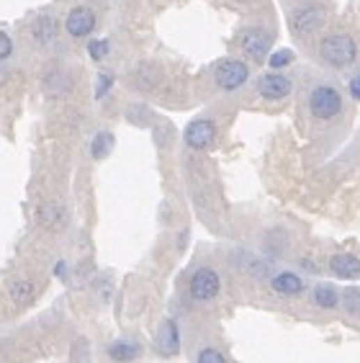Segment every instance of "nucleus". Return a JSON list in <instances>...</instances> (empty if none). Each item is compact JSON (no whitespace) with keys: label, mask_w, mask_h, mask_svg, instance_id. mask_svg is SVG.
Wrapping results in <instances>:
<instances>
[{"label":"nucleus","mask_w":360,"mask_h":363,"mask_svg":"<svg viewBox=\"0 0 360 363\" xmlns=\"http://www.w3.org/2000/svg\"><path fill=\"white\" fill-rule=\"evenodd\" d=\"M319 54H322V59H324L327 65H332V68H347L352 59H355V54H358V47L352 42V36L329 34L319 44Z\"/></svg>","instance_id":"1"},{"label":"nucleus","mask_w":360,"mask_h":363,"mask_svg":"<svg viewBox=\"0 0 360 363\" xmlns=\"http://www.w3.org/2000/svg\"><path fill=\"white\" fill-rule=\"evenodd\" d=\"M309 111L311 116L319 121H329V118L340 116L343 111V95L332 85H317L309 93Z\"/></svg>","instance_id":"2"},{"label":"nucleus","mask_w":360,"mask_h":363,"mask_svg":"<svg viewBox=\"0 0 360 363\" xmlns=\"http://www.w3.org/2000/svg\"><path fill=\"white\" fill-rule=\"evenodd\" d=\"M214 77L221 91H237L250 80V68L242 59H221L214 70Z\"/></svg>","instance_id":"3"},{"label":"nucleus","mask_w":360,"mask_h":363,"mask_svg":"<svg viewBox=\"0 0 360 363\" xmlns=\"http://www.w3.org/2000/svg\"><path fill=\"white\" fill-rule=\"evenodd\" d=\"M219 288H221V279H219L217 270L209 268V265L196 270L191 276V284H188L193 302H211V299H217Z\"/></svg>","instance_id":"4"},{"label":"nucleus","mask_w":360,"mask_h":363,"mask_svg":"<svg viewBox=\"0 0 360 363\" xmlns=\"http://www.w3.org/2000/svg\"><path fill=\"white\" fill-rule=\"evenodd\" d=\"M324 10L319 6H302L291 13V29L296 36H309L324 26Z\"/></svg>","instance_id":"5"},{"label":"nucleus","mask_w":360,"mask_h":363,"mask_svg":"<svg viewBox=\"0 0 360 363\" xmlns=\"http://www.w3.org/2000/svg\"><path fill=\"white\" fill-rule=\"evenodd\" d=\"M183 139L191 150H209L211 144H214V139H217V127H214V121H209V118H196V121H191L185 127Z\"/></svg>","instance_id":"6"},{"label":"nucleus","mask_w":360,"mask_h":363,"mask_svg":"<svg viewBox=\"0 0 360 363\" xmlns=\"http://www.w3.org/2000/svg\"><path fill=\"white\" fill-rule=\"evenodd\" d=\"M65 29H68L70 36L75 39H83V36H91L93 29H95V10L88 8V6H77L68 13L65 18Z\"/></svg>","instance_id":"7"},{"label":"nucleus","mask_w":360,"mask_h":363,"mask_svg":"<svg viewBox=\"0 0 360 363\" xmlns=\"http://www.w3.org/2000/svg\"><path fill=\"white\" fill-rule=\"evenodd\" d=\"M240 44H242V52L247 57L260 62V59H265L270 54V44H273V39H270V34L265 29H247L242 34V42Z\"/></svg>","instance_id":"8"},{"label":"nucleus","mask_w":360,"mask_h":363,"mask_svg":"<svg viewBox=\"0 0 360 363\" xmlns=\"http://www.w3.org/2000/svg\"><path fill=\"white\" fill-rule=\"evenodd\" d=\"M258 91L265 101H283L285 95L291 93V80L285 75H281L278 70H273V72H265V75L260 77Z\"/></svg>","instance_id":"9"},{"label":"nucleus","mask_w":360,"mask_h":363,"mask_svg":"<svg viewBox=\"0 0 360 363\" xmlns=\"http://www.w3.org/2000/svg\"><path fill=\"white\" fill-rule=\"evenodd\" d=\"M155 348L162 355H175L180 350V332H178L175 320H165L159 327L157 338H155Z\"/></svg>","instance_id":"10"},{"label":"nucleus","mask_w":360,"mask_h":363,"mask_svg":"<svg viewBox=\"0 0 360 363\" xmlns=\"http://www.w3.org/2000/svg\"><path fill=\"white\" fill-rule=\"evenodd\" d=\"M329 270L337 279H358L360 276V258L352 253H337L329 258Z\"/></svg>","instance_id":"11"},{"label":"nucleus","mask_w":360,"mask_h":363,"mask_svg":"<svg viewBox=\"0 0 360 363\" xmlns=\"http://www.w3.org/2000/svg\"><path fill=\"white\" fill-rule=\"evenodd\" d=\"M57 34H59V24L54 16L42 13V16L34 18V24H31V39H34L36 44H52L57 39Z\"/></svg>","instance_id":"12"},{"label":"nucleus","mask_w":360,"mask_h":363,"mask_svg":"<svg viewBox=\"0 0 360 363\" xmlns=\"http://www.w3.org/2000/svg\"><path fill=\"white\" fill-rule=\"evenodd\" d=\"M270 288H273L276 294H281V296H299L304 288H306V284H304L302 276H296V273H291V270H283V273L273 276Z\"/></svg>","instance_id":"13"},{"label":"nucleus","mask_w":360,"mask_h":363,"mask_svg":"<svg viewBox=\"0 0 360 363\" xmlns=\"http://www.w3.org/2000/svg\"><path fill=\"white\" fill-rule=\"evenodd\" d=\"M311 299H314V304H317L319 309H335V307L340 304V294H337V288H332L329 284L314 286Z\"/></svg>","instance_id":"14"},{"label":"nucleus","mask_w":360,"mask_h":363,"mask_svg":"<svg viewBox=\"0 0 360 363\" xmlns=\"http://www.w3.org/2000/svg\"><path fill=\"white\" fill-rule=\"evenodd\" d=\"M8 291H10L13 304H18V307H26V304H31V302H34V284H31V281H26V279L10 281Z\"/></svg>","instance_id":"15"},{"label":"nucleus","mask_w":360,"mask_h":363,"mask_svg":"<svg viewBox=\"0 0 360 363\" xmlns=\"http://www.w3.org/2000/svg\"><path fill=\"white\" fill-rule=\"evenodd\" d=\"M36 222L42 224V227H57L59 222H62V209H59L57 203H42V206H36Z\"/></svg>","instance_id":"16"},{"label":"nucleus","mask_w":360,"mask_h":363,"mask_svg":"<svg viewBox=\"0 0 360 363\" xmlns=\"http://www.w3.org/2000/svg\"><path fill=\"white\" fill-rule=\"evenodd\" d=\"M44 91L49 95H62L70 91V80L65 77V72H59V70H54V72H47L42 80Z\"/></svg>","instance_id":"17"},{"label":"nucleus","mask_w":360,"mask_h":363,"mask_svg":"<svg viewBox=\"0 0 360 363\" xmlns=\"http://www.w3.org/2000/svg\"><path fill=\"white\" fill-rule=\"evenodd\" d=\"M142 353L136 343H126V340H116L109 346V355L114 361H134L136 355Z\"/></svg>","instance_id":"18"},{"label":"nucleus","mask_w":360,"mask_h":363,"mask_svg":"<svg viewBox=\"0 0 360 363\" xmlns=\"http://www.w3.org/2000/svg\"><path fill=\"white\" fill-rule=\"evenodd\" d=\"M111 150H114V134H111V132H98V134L93 137L91 155L95 157V160H103Z\"/></svg>","instance_id":"19"},{"label":"nucleus","mask_w":360,"mask_h":363,"mask_svg":"<svg viewBox=\"0 0 360 363\" xmlns=\"http://www.w3.org/2000/svg\"><path fill=\"white\" fill-rule=\"evenodd\" d=\"M109 49H111L109 39H93V42L88 44V54H91V59H95V62H103V59L109 57Z\"/></svg>","instance_id":"20"},{"label":"nucleus","mask_w":360,"mask_h":363,"mask_svg":"<svg viewBox=\"0 0 360 363\" xmlns=\"http://www.w3.org/2000/svg\"><path fill=\"white\" fill-rule=\"evenodd\" d=\"M268 62H270V68L273 70H281V68H285V65H291L293 62V52L291 49H278V52L270 54Z\"/></svg>","instance_id":"21"},{"label":"nucleus","mask_w":360,"mask_h":363,"mask_svg":"<svg viewBox=\"0 0 360 363\" xmlns=\"http://www.w3.org/2000/svg\"><path fill=\"white\" fill-rule=\"evenodd\" d=\"M111 85H114V72H101L95 83V98H103L111 91Z\"/></svg>","instance_id":"22"},{"label":"nucleus","mask_w":360,"mask_h":363,"mask_svg":"<svg viewBox=\"0 0 360 363\" xmlns=\"http://www.w3.org/2000/svg\"><path fill=\"white\" fill-rule=\"evenodd\" d=\"M345 299V307H347V312H360V288H347L343 294Z\"/></svg>","instance_id":"23"},{"label":"nucleus","mask_w":360,"mask_h":363,"mask_svg":"<svg viewBox=\"0 0 360 363\" xmlns=\"http://www.w3.org/2000/svg\"><path fill=\"white\" fill-rule=\"evenodd\" d=\"M224 353H219L214 348H203L201 353H198V363H224Z\"/></svg>","instance_id":"24"},{"label":"nucleus","mask_w":360,"mask_h":363,"mask_svg":"<svg viewBox=\"0 0 360 363\" xmlns=\"http://www.w3.org/2000/svg\"><path fill=\"white\" fill-rule=\"evenodd\" d=\"M13 54V39L6 31H0V65Z\"/></svg>","instance_id":"25"},{"label":"nucleus","mask_w":360,"mask_h":363,"mask_svg":"<svg viewBox=\"0 0 360 363\" xmlns=\"http://www.w3.org/2000/svg\"><path fill=\"white\" fill-rule=\"evenodd\" d=\"M350 95L355 101H360V72L350 80Z\"/></svg>","instance_id":"26"},{"label":"nucleus","mask_w":360,"mask_h":363,"mask_svg":"<svg viewBox=\"0 0 360 363\" xmlns=\"http://www.w3.org/2000/svg\"><path fill=\"white\" fill-rule=\"evenodd\" d=\"M54 276H62V279L68 276V265H65V263H62V261H59L57 265H54Z\"/></svg>","instance_id":"27"},{"label":"nucleus","mask_w":360,"mask_h":363,"mask_svg":"<svg viewBox=\"0 0 360 363\" xmlns=\"http://www.w3.org/2000/svg\"><path fill=\"white\" fill-rule=\"evenodd\" d=\"M6 83H8V70L0 68V85H6Z\"/></svg>","instance_id":"28"}]
</instances>
